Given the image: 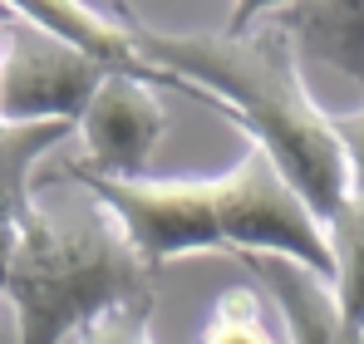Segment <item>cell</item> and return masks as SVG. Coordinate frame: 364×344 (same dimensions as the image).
<instances>
[{
	"label": "cell",
	"instance_id": "9c48e42d",
	"mask_svg": "<svg viewBox=\"0 0 364 344\" xmlns=\"http://www.w3.org/2000/svg\"><path fill=\"white\" fill-rule=\"evenodd\" d=\"M74 128L64 123H50V128H5L0 133V266L10 256V241L20 231V217L30 207V168L64 143Z\"/></svg>",
	"mask_w": 364,
	"mask_h": 344
},
{
	"label": "cell",
	"instance_id": "8fae6325",
	"mask_svg": "<svg viewBox=\"0 0 364 344\" xmlns=\"http://www.w3.org/2000/svg\"><path fill=\"white\" fill-rule=\"evenodd\" d=\"M74 344H153V295L99 315L94 325H84L74 335Z\"/></svg>",
	"mask_w": 364,
	"mask_h": 344
},
{
	"label": "cell",
	"instance_id": "3957f363",
	"mask_svg": "<svg viewBox=\"0 0 364 344\" xmlns=\"http://www.w3.org/2000/svg\"><path fill=\"white\" fill-rule=\"evenodd\" d=\"M153 276L158 271L138 256L123 222L79 187V197L64 202L30 192L0 266V290L15 305L20 344H60L99 315L153 295Z\"/></svg>",
	"mask_w": 364,
	"mask_h": 344
},
{
	"label": "cell",
	"instance_id": "277c9868",
	"mask_svg": "<svg viewBox=\"0 0 364 344\" xmlns=\"http://www.w3.org/2000/svg\"><path fill=\"white\" fill-rule=\"evenodd\" d=\"M109 79L104 64L35 25L20 5L0 10V123L5 128H79L89 99Z\"/></svg>",
	"mask_w": 364,
	"mask_h": 344
},
{
	"label": "cell",
	"instance_id": "5b68a950",
	"mask_svg": "<svg viewBox=\"0 0 364 344\" xmlns=\"http://www.w3.org/2000/svg\"><path fill=\"white\" fill-rule=\"evenodd\" d=\"M74 133L84 143V163H74L79 172L109 182H138L153 177V153L168 133V109L148 79L109 74Z\"/></svg>",
	"mask_w": 364,
	"mask_h": 344
},
{
	"label": "cell",
	"instance_id": "30bf717a",
	"mask_svg": "<svg viewBox=\"0 0 364 344\" xmlns=\"http://www.w3.org/2000/svg\"><path fill=\"white\" fill-rule=\"evenodd\" d=\"M197 344H281V335L271 330L261 300H256L246 286H237V290H227V295L212 305V315H207Z\"/></svg>",
	"mask_w": 364,
	"mask_h": 344
},
{
	"label": "cell",
	"instance_id": "52a82bcc",
	"mask_svg": "<svg viewBox=\"0 0 364 344\" xmlns=\"http://www.w3.org/2000/svg\"><path fill=\"white\" fill-rule=\"evenodd\" d=\"M335 128L350 148V197L330 222L335 246V295L345 320L364 335V109L335 114Z\"/></svg>",
	"mask_w": 364,
	"mask_h": 344
},
{
	"label": "cell",
	"instance_id": "7a4b0ae2",
	"mask_svg": "<svg viewBox=\"0 0 364 344\" xmlns=\"http://www.w3.org/2000/svg\"><path fill=\"white\" fill-rule=\"evenodd\" d=\"M64 177L94 192L119 217L128 241L153 271L197 251H232L242 261H296L305 271L335 281L330 227L286 182V172L251 143L217 177L109 182L79 168H64Z\"/></svg>",
	"mask_w": 364,
	"mask_h": 344
},
{
	"label": "cell",
	"instance_id": "ba28073f",
	"mask_svg": "<svg viewBox=\"0 0 364 344\" xmlns=\"http://www.w3.org/2000/svg\"><path fill=\"white\" fill-rule=\"evenodd\" d=\"M271 20L291 35L296 55L310 50L364 84V5H296V10H271Z\"/></svg>",
	"mask_w": 364,
	"mask_h": 344
},
{
	"label": "cell",
	"instance_id": "6da1fadb",
	"mask_svg": "<svg viewBox=\"0 0 364 344\" xmlns=\"http://www.w3.org/2000/svg\"><path fill=\"white\" fill-rule=\"evenodd\" d=\"M143 59L182 94L232 118L251 148H261L286 182L330 227L350 197V148L335 114L310 99L301 55L266 5L237 10L222 30H153L133 15Z\"/></svg>",
	"mask_w": 364,
	"mask_h": 344
},
{
	"label": "cell",
	"instance_id": "7c38bea8",
	"mask_svg": "<svg viewBox=\"0 0 364 344\" xmlns=\"http://www.w3.org/2000/svg\"><path fill=\"white\" fill-rule=\"evenodd\" d=\"M0 10H5V5H0ZM0 133H5V123H0Z\"/></svg>",
	"mask_w": 364,
	"mask_h": 344
},
{
	"label": "cell",
	"instance_id": "8992f818",
	"mask_svg": "<svg viewBox=\"0 0 364 344\" xmlns=\"http://www.w3.org/2000/svg\"><path fill=\"white\" fill-rule=\"evenodd\" d=\"M256 271V281H266V290L276 295L291 344H364V335L345 320L335 281L305 271L296 261H246Z\"/></svg>",
	"mask_w": 364,
	"mask_h": 344
}]
</instances>
